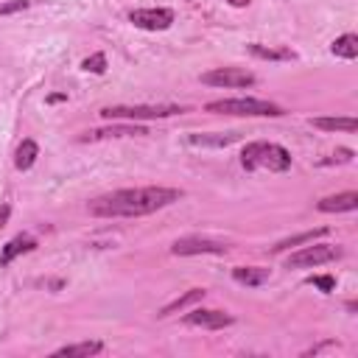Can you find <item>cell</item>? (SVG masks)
Wrapping results in <instances>:
<instances>
[{"mask_svg": "<svg viewBox=\"0 0 358 358\" xmlns=\"http://www.w3.org/2000/svg\"><path fill=\"white\" fill-rule=\"evenodd\" d=\"M179 199H182V190L176 187H123V190H112L92 199L87 210L95 218H140Z\"/></svg>", "mask_w": 358, "mask_h": 358, "instance_id": "cell-1", "label": "cell"}, {"mask_svg": "<svg viewBox=\"0 0 358 358\" xmlns=\"http://www.w3.org/2000/svg\"><path fill=\"white\" fill-rule=\"evenodd\" d=\"M241 165L246 171H271V173H285L291 168V154L288 148L277 145V143H266V140H255L246 143L241 151Z\"/></svg>", "mask_w": 358, "mask_h": 358, "instance_id": "cell-2", "label": "cell"}, {"mask_svg": "<svg viewBox=\"0 0 358 358\" xmlns=\"http://www.w3.org/2000/svg\"><path fill=\"white\" fill-rule=\"evenodd\" d=\"M213 115H241V117H280L282 106L263 98H221L204 106Z\"/></svg>", "mask_w": 358, "mask_h": 358, "instance_id": "cell-3", "label": "cell"}, {"mask_svg": "<svg viewBox=\"0 0 358 358\" xmlns=\"http://www.w3.org/2000/svg\"><path fill=\"white\" fill-rule=\"evenodd\" d=\"M185 106H176V103H134V106H103L101 109V117L106 120H159V117H173V115H182Z\"/></svg>", "mask_w": 358, "mask_h": 358, "instance_id": "cell-4", "label": "cell"}, {"mask_svg": "<svg viewBox=\"0 0 358 358\" xmlns=\"http://www.w3.org/2000/svg\"><path fill=\"white\" fill-rule=\"evenodd\" d=\"M338 257H341L338 246H327V243H313L310 241V246H302L299 252H294L285 260V268H313V266H322V263H333Z\"/></svg>", "mask_w": 358, "mask_h": 358, "instance_id": "cell-5", "label": "cell"}, {"mask_svg": "<svg viewBox=\"0 0 358 358\" xmlns=\"http://www.w3.org/2000/svg\"><path fill=\"white\" fill-rule=\"evenodd\" d=\"M201 84L207 87H227V90H243V87H252L255 84V76L249 70H241V67H215V70H207L201 73Z\"/></svg>", "mask_w": 358, "mask_h": 358, "instance_id": "cell-6", "label": "cell"}, {"mask_svg": "<svg viewBox=\"0 0 358 358\" xmlns=\"http://www.w3.org/2000/svg\"><path fill=\"white\" fill-rule=\"evenodd\" d=\"M227 249H229V246H227L224 241L201 238V235H187V238L173 241L171 255H176V257H193V255H224Z\"/></svg>", "mask_w": 358, "mask_h": 358, "instance_id": "cell-7", "label": "cell"}, {"mask_svg": "<svg viewBox=\"0 0 358 358\" xmlns=\"http://www.w3.org/2000/svg\"><path fill=\"white\" fill-rule=\"evenodd\" d=\"M129 22L143 31H168L173 25L171 8H134L129 11Z\"/></svg>", "mask_w": 358, "mask_h": 358, "instance_id": "cell-8", "label": "cell"}, {"mask_svg": "<svg viewBox=\"0 0 358 358\" xmlns=\"http://www.w3.org/2000/svg\"><path fill=\"white\" fill-rule=\"evenodd\" d=\"M185 322H187L190 327L224 330V327H229V324L235 322V316L227 313V310H215V308H196V310H190V313L185 316Z\"/></svg>", "mask_w": 358, "mask_h": 358, "instance_id": "cell-9", "label": "cell"}, {"mask_svg": "<svg viewBox=\"0 0 358 358\" xmlns=\"http://www.w3.org/2000/svg\"><path fill=\"white\" fill-rule=\"evenodd\" d=\"M143 134H148L143 126H137V123H123V126H109V129H92V131H87L81 140L84 143H98V140H112V137H143Z\"/></svg>", "mask_w": 358, "mask_h": 358, "instance_id": "cell-10", "label": "cell"}, {"mask_svg": "<svg viewBox=\"0 0 358 358\" xmlns=\"http://www.w3.org/2000/svg\"><path fill=\"white\" fill-rule=\"evenodd\" d=\"M355 207H358V193L355 190H344V193L324 196V199L316 201L319 213H352Z\"/></svg>", "mask_w": 358, "mask_h": 358, "instance_id": "cell-11", "label": "cell"}, {"mask_svg": "<svg viewBox=\"0 0 358 358\" xmlns=\"http://www.w3.org/2000/svg\"><path fill=\"white\" fill-rule=\"evenodd\" d=\"M235 140H241V131H210V134H190L187 137L190 145H201V148H227Z\"/></svg>", "mask_w": 358, "mask_h": 358, "instance_id": "cell-12", "label": "cell"}, {"mask_svg": "<svg viewBox=\"0 0 358 358\" xmlns=\"http://www.w3.org/2000/svg\"><path fill=\"white\" fill-rule=\"evenodd\" d=\"M268 277H271V271L263 266H235L232 268V280L246 285V288H257V285L268 282Z\"/></svg>", "mask_w": 358, "mask_h": 358, "instance_id": "cell-13", "label": "cell"}, {"mask_svg": "<svg viewBox=\"0 0 358 358\" xmlns=\"http://www.w3.org/2000/svg\"><path fill=\"white\" fill-rule=\"evenodd\" d=\"M36 249V241L31 238V235H17V238H11L3 249H0V266H8L14 257H20V255H25V252H34Z\"/></svg>", "mask_w": 358, "mask_h": 358, "instance_id": "cell-14", "label": "cell"}, {"mask_svg": "<svg viewBox=\"0 0 358 358\" xmlns=\"http://www.w3.org/2000/svg\"><path fill=\"white\" fill-rule=\"evenodd\" d=\"M103 352V341H78V344H67V347H59L53 355L56 358H90V355H98Z\"/></svg>", "mask_w": 358, "mask_h": 358, "instance_id": "cell-15", "label": "cell"}, {"mask_svg": "<svg viewBox=\"0 0 358 358\" xmlns=\"http://www.w3.org/2000/svg\"><path fill=\"white\" fill-rule=\"evenodd\" d=\"M201 299H204V288H190V291H185L182 296H176V299H171L168 305H162L157 316H171V313L185 310V308H190L193 302H201Z\"/></svg>", "mask_w": 358, "mask_h": 358, "instance_id": "cell-16", "label": "cell"}, {"mask_svg": "<svg viewBox=\"0 0 358 358\" xmlns=\"http://www.w3.org/2000/svg\"><path fill=\"white\" fill-rule=\"evenodd\" d=\"M246 48H249L252 56L266 59V62H291V59H294V50H291V48H266V45H260V42H252V45H246Z\"/></svg>", "mask_w": 358, "mask_h": 358, "instance_id": "cell-17", "label": "cell"}, {"mask_svg": "<svg viewBox=\"0 0 358 358\" xmlns=\"http://www.w3.org/2000/svg\"><path fill=\"white\" fill-rule=\"evenodd\" d=\"M310 123L316 129H322V131H347V134H352L358 129L355 117H313Z\"/></svg>", "mask_w": 358, "mask_h": 358, "instance_id": "cell-18", "label": "cell"}, {"mask_svg": "<svg viewBox=\"0 0 358 358\" xmlns=\"http://www.w3.org/2000/svg\"><path fill=\"white\" fill-rule=\"evenodd\" d=\"M324 235H327V227L308 229V232H299V235H294V238H282V241H277V243L271 246V252H285V249H291V246H302V243H310V241L324 238Z\"/></svg>", "mask_w": 358, "mask_h": 358, "instance_id": "cell-19", "label": "cell"}, {"mask_svg": "<svg viewBox=\"0 0 358 358\" xmlns=\"http://www.w3.org/2000/svg\"><path fill=\"white\" fill-rule=\"evenodd\" d=\"M330 50H333V56L352 62V59L358 56V36H355V34H341L338 39H333Z\"/></svg>", "mask_w": 358, "mask_h": 358, "instance_id": "cell-20", "label": "cell"}, {"mask_svg": "<svg viewBox=\"0 0 358 358\" xmlns=\"http://www.w3.org/2000/svg\"><path fill=\"white\" fill-rule=\"evenodd\" d=\"M36 157H39V145H36L34 140H22L20 148H17V154H14L17 171H28V168L36 162Z\"/></svg>", "mask_w": 358, "mask_h": 358, "instance_id": "cell-21", "label": "cell"}, {"mask_svg": "<svg viewBox=\"0 0 358 358\" xmlns=\"http://www.w3.org/2000/svg\"><path fill=\"white\" fill-rule=\"evenodd\" d=\"M106 56L103 53H92V56H87L84 62H81V70H87V73H95V76H103L106 73Z\"/></svg>", "mask_w": 358, "mask_h": 358, "instance_id": "cell-22", "label": "cell"}, {"mask_svg": "<svg viewBox=\"0 0 358 358\" xmlns=\"http://www.w3.org/2000/svg\"><path fill=\"white\" fill-rule=\"evenodd\" d=\"M31 6V0H6L0 3V17H8V14H17V11H25Z\"/></svg>", "mask_w": 358, "mask_h": 358, "instance_id": "cell-23", "label": "cell"}, {"mask_svg": "<svg viewBox=\"0 0 358 358\" xmlns=\"http://www.w3.org/2000/svg\"><path fill=\"white\" fill-rule=\"evenodd\" d=\"M310 282L322 291V294H330L333 288H336V277H330V274H322V277H310Z\"/></svg>", "mask_w": 358, "mask_h": 358, "instance_id": "cell-24", "label": "cell"}, {"mask_svg": "<svg viewBox=\"0 0 358 358\" xmlns=\"http://www.w3.org/2000/svg\"><path fill=\"white\" fill-rule=\"evenodd\" d=\"M350 159H352V148H338L333 157L322 159V165H333V162H350Z\"/></svg>", "mask_w": 358, "mask_h": 358, "instance_id": "cell-25", "label": "cell"}, {"mask_svg": "<svg viewBox=\"0 0 358 358\" xmlns=\"http://www.w3.org/2000/svg\"><path fill=\"white\" fill-rule=\"evenodd\" d=\"M324 350H336V341H322L319 347H310L305 355H319V352H324Z\"/></svg>", "mask_w": 358, "mask_h": 358, "instance_id": "cell-26", "label": "cell"}, {"mask_svg": "<svg viewBox=\"0 0 358 358\" xmlns=\"http://www.w3.org/2000/svg\"><path fill=\"white\" fill-rule=\"evenodd\" d=\"M8 218H11V207L8 204H0V229L8 224Z\"/></svg>", "mask_w": 358, "mask_h": 358, "instance_id": "cell-27", "label": "cell"}, {"mask_svg": "<svg viewBox=\"0 0 358 358\" xmlns=\"http://www.w3.org/2000/svg\"><path fill=\"white\" fill-rule=\"evenodd\" d=\"M59 101H67V95H64V92H53V95H48V103H59Z\"/></svg>", "mask_w": 358, "mask_h": 358, "instance_id": "cell-28", "label": "cell"}, {"mask_svg": "<svg viewBox=\"0 0 358 358\" xmlns=\"http://www.w3.org/2000/svg\"><path fill=\"white\" fill-rule=\"evenodd\" d=\"M227 3H229V6H235V8H243V6H249L252 0H227Z\"/></svg>", "mask_w": 358, "mask_h": 358, "instance_id": "cell-29", "label": "cell"}]
</instances>
